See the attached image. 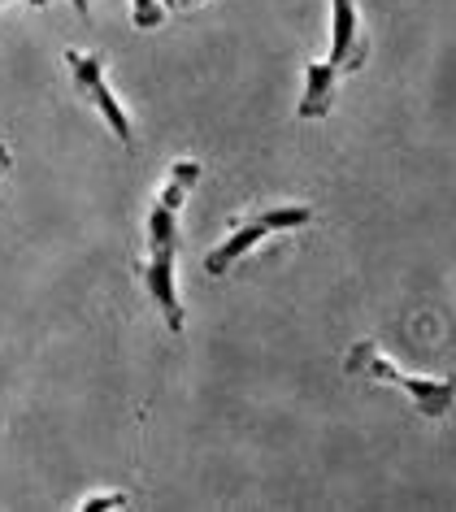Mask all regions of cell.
Here are the masks:
<instances>
[{
    "instance_id": "1",
    "label": "cell",
    "mask_w": 456,
    "mask_h": 512,
    "mask_svg": "<svg viewBox=\"0 0 456 512\" xmlns=\"http://www.w3.org/2000/svg\"><path fill=\"white\" fill-rule=\"evenodd\" d=\"M344 369H348V374H365V378H378V382L400 387L413 400L417 413L430 417V421L448 417V408L456 400V378H413V374H404L396 361H387V356L378 352L374 339H361L357 348L344 356Z\"/></svg>"
},
{
    "instance_id": "2",
    "label": "cell",
    "mask_w": 456,
    "mask_h": 512,
    "mask_svg": "<svg viewBox=\"0 0 456 512\" xmlns=\"http://www.w3.org/2000/svg\"><path fill=\"white\" fill-rule=\"evenodd\" d=\"M66 70H70V79H74V92H79L83 100H92L96 113L105 118V126L113 131V139H118L122 148H135L131 113H126L122 100L113 96V87L105 79V61H100L96 53H79V48H70V53H66Z\"/></svg>"
},
{
    "instance_id": "3",
    "label": "cell",
    "mask_w": 456,
    "mask_h": 512,
    "mask_svg": "<svg viewBox=\"0 0 456 512\" xmlns=\"http://www.w3.org/2000/svg\"><path fill=\"white\" fill-rule=\"evenodd\" d=\"M139 278H144V291L152 296V304L166 317L170 335H183L187 330V313L179 300V243H166V248H148L144 265H139Z\"/></svg>"
},
{
    "instance_id": "4",
    "label": "cell",
    "mask_w": 456,
    "mask_h": 512,
    "mask_svg": "<svg viewBox=\"0 0 456 512\" xmlns=\"http://www.w3.org/2000/svg\"><path fill=\"white\" fill-rule=\"evenodd\" d=\"M365 57H370V40L361 31L357 0H331V66L352 74L365 66Z\"/></svg>"
},
{
    "instance_id": "5",
    "label": "cell",
    "mask_w": 456,
    "mask_h": 512,
    "mask_svg": "<svg viewBox=\"0 0 456 512\" xmlns=\"http://www.w3.org/2000/svg\"><path fill=\"white\" fill-rule=\"evenodd\" d=\"M339 79H344V70L331 66V61H309V66H304V96H300V109H296L300 122H322V118H331Z\"/></svg>"
},
{
    "instance_id": "6",
    "label": "cell",
    "mask_w": 456,
    "mask_h": 512,
    "mask_svg": "<svg viewBox=\"0 0 456 512\" xmlns=\"http://www.w3.org/2000/svg\"><path fill=\"white\" fill-rule=\"evenodd\" d=\"M270 235H274V230L265 226V217H261V213H257V217H248V222H239V226L231 230V235H226V239L218 243V248H213V252L205 256V274H209V278L231 274V265H239L252 248H257L261 239H270Z\"/></svg>"
},
{
    "instance_id": "7",
    "label": "cell",
    "mask_w": 456,
    "mask_h": 512,
    "mask_svg": "<svg viewBox=\"0 0 456 512\" xmlns=\"http://www.w3.org/2000/svg\"><path fill=\"white\" fill-rule=\"evenodd\" d=\"M166 243H179V213L152 204V213H148V248H166Z\"/></svg>"
},
{
    "instance_id": "8",
    "label": "cell",
    "mask_w": 456,
    "mask_h": 512,
    "mask_svg": "<svg viewBox=\"0 0 456 512\" xmlns=\"http://www.w3.org/2000/svg\"><path fill=\"white\" fill-rule=\"evenodd\" d=\"M131 22L139 31H157L166 22V9H161V0H131Z\"/></svg>"
},
{
    "instance_id": "9",
    "label": "cell",
    "mask_w": 456,
    "mask_h": 512,
    "mask_svg": "<svg viewBox=\"0 0 456 512\" xmlns=\"http://www.w3.org/2000/svg\"><path fill=\"white\" fill-rule=\"evenodd\" d=\"M131 504V495L126 491H100V495H87L83 504H79V512H100V508H126Z\"/></svg>"
},
{
    "instance_id": "10",
    "label": "cell",
    "mask_w": 456,
    "mask_h": 512,
    "mask_svg": "<svg viewBox=\"0 0 456 512\" xmlns=\"http://www.w3.org/2000/svg\"><path fill=\"white\" fill-rule=\"evenodd\" d=\"M187 191H192V187H183L179 178H166V187L157 191V204H161V209H174V213H179L183 200H187Z\"/></svg>"
},
{
    "instance_id": "11",
    "label": "cell",
    "mask_w": 456,
    "mask_h": 512,
    "mask_svg": "<svg viewBox=\"0 0 456 512\" xmlns=\"http://www.w3.org/2000/svg\"><path fill=\"white\" fill-rule=\"evenodd\" d=\"M170 178H179L183 187H196L200 178H205V165H200V161H174L170 165Z\"/></svg>"
},
{
    "instance_id": "12",
    "label": "cell",
    "mask_w": 456,
    "mask_h": 512,
    "mask_svg": "<svg viewBox=\"0 0 456 512\" xmlns=\"http://www.w3.org/2000/svg\"><path fill=\"white\" fill-rule=\"evenodd\" d=\"M196 5H205V0H161V9H179V14L183 9H196Z\"/></svg>"
},
{
    "instance_id": "13",
    "label": "cell",
    "mask_w": 456,
    "mask_h": 512,
    "mask_svg": "<svg viewBox=\"0 0 456 512\" xmlns=\"http://www.w3.org/2000/svg\"><path fill=\"white\" fill-rule=\"evenodd\" d=\"M70 5H74V14L79 18H92V0H70Z\"/></svg>"
},
{
    "instance_id": "14",
    "label": "cell",
    "mask_w": 456,
    "mask_h": 512,
    "mask_svg": "<svg viewBox=\"0 0 456 512\" xmlns=\"http://www.w3.org/2000/svg\"><path fill=\"white\" fill-rule=\"evenodd\" d=\"M9 165H14V157H9V148L0 144V174H9Z\"/></svg>"
},
{
    "instance_id": "15",
    "label": "cell",
    "mask_w": 456,
    "mask_h": 512,
    "mask_svg": "<svg viewBox=\"0 0 456 512\" xmlns=\"http://www.w3.org/2000/svg\"><path fill=\"white\" fill-rule=\"evenodd\" d=\"M31 5H35V9H44V5H48V0H31Z\"/></svg>"
}]
</instances>
